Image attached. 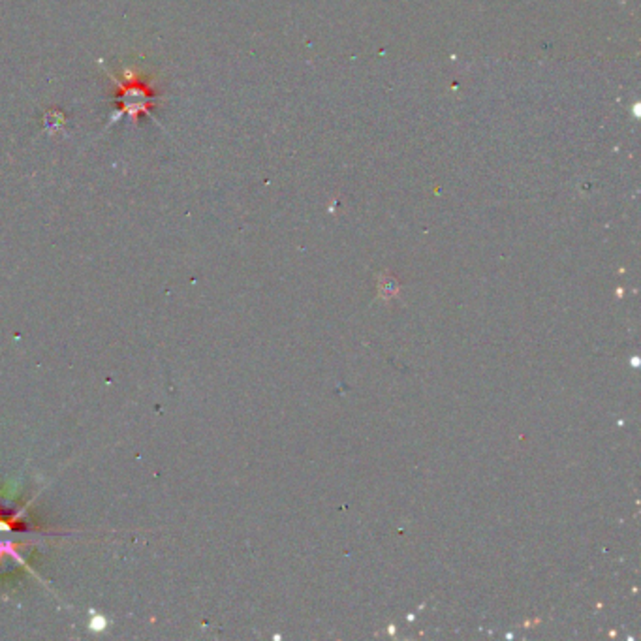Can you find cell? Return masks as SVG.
I'll use <instances>...</instances> for the list:
<instances>
[{"mask_svg":"<svg viewBox=\"0 0 641 641\" xmlns=\"http://www.w3.org/2000/svg\"><path fill=\"white\" fill-rule=\"evenodd\" d=\"M4 555H10V557L12 558H15V561H17L19 564H21V566H24V568L29 570L30 574H34V570L30 568L29 564L24 563V558L21 557V553L17 551V544H15V542H12V540H0V561H2V557H4ZM36 575V574H34ZM38 577V575H36Z\"/></svg>","mask_w":641,"mask_h":641,"instance_id":"obj_1","label":"cell"},{"mask_svg":"<svg viewBox=\"0 0 641 641\" xmlns=\"http://www.w3.org/2000/svg\"><path fill=\"white\" fill-rule=\"evenodd\" d=\"M108 626V621L102 617V615H94L92 621H90V630H94V632H102Z\"/></svg>","mask_w":641,"mask_h":641,"instance_id":"obj_2","label":"cell"}]
</instances>
